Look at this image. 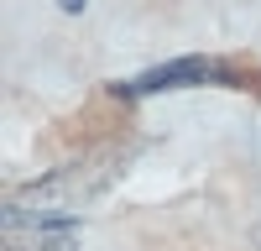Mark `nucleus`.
Segmentation results:
<instances>
[{
	"label": "nucleus",
	"mask_w": 261,
	"mask_h": 251,
	"mask_svg": "<svg viewBox=\"0 0 261 251\" xmlns=\"http://www.w3.org/2000/svg\"><path fill=\"white\" fill-rule=\"evenodd\" d=\"M230 68L209 58H178V63H162V68H146L141 79H125L115 84L120 99H136V94H167V89H193V84H225Z\"/></svg>",
	"instance_id": "obj_1"
},
{
	"label": "nucleus",
	"mask_w": 261,
	"mask_h": 251,
	"mask_svg": "<svg viewBox=\"0 0 261 251\" xmlns=\"http://www.w3.org/2000/svg\"><path fill=\"white\" fill-rule=\"evenodd\" d=\"M73 220L63 215H27V241L11 236V251H73Z\"/></svg>",
	"instance_id": "obj_2"
},
{
	"label": "nucleus",
	"mask_w": 261,
	"mask_h": 251,
	"mask_svg": "<svg viewBox=\"0 0 261 251\" xmlns=\"http://www.w3.org/2000/svg\"><path fill=\"white\" fill-rule=\"evenodd\" d=\"M63 11H84V0H63Z\"/></svg>",
	"instance_id": "obj_3"
}]
</instances>
